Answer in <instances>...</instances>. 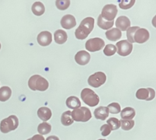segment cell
<instances>
[{
	"mask_svg": "<svg viewBox=\"0 0 156 140\" xmlns=\"http://www.w3.org/2000/svg\"><path fill=\"white\" fill-rule=\"evenodd\" d=\"M94 19L91 17H88L82 20L79 27L76 30L75 35L79 40H84L88 36L94 28Z\"/></svg>",
	"mask_w": 156,
	"mask_h": 140,
	"instance_id": "cell-1",
	"label": "cell"
},
{
	"mask_svg": "<svg viewBox=\"0 0 156 140\" xmlns=\"http://www.w3.org/2000/svg\"><path fill=\"white\" fill-rule=\"evenodd\" d=\"M28 86L32 91H44L47 90L49 83L47 79L39 75H34L30 78L28 81Z\"/></svg>",
	"mask_w": 156,
	"mask_h": 140,
	"instance_id": "cell-2",
	"label": "cell"
},
{
	"mask_svg": "<svg viewBox=\"0 0 156 140\" xmlns=\"http://www.w3.org/2000/svg\"><path fill=\"white\" fill-rule=\"evenodd\" d=\"M18 126V119L16 116L11 115L7 118L2 120L0 123V130L2 133L8 132L16 129Z\"/></svg>",
	"mask_w": 156,
	"mask_h": 140,
	"instance_id": "cell-3",
	"label": "cell"
},
{
	"mask_svg": "<svg viewBox=\"0 0 156 140\" xmlns=\"http://www.w3.org/2000/svg\"><path fill=\"white\" fill-rule=\"evenodd\" d=\"M81 97L84 103L90 107H94L98 105L100 101L98 95L90 88H84L81 93Z\"/></svg>",
	"mask_w": 156,
	"mask_h": 140,
	"instance_id": "cell-4",
	"label": "cell"
},
{
	"mask_svg": "<svg viewBox=\"0 0 156 140\" xmlns=\"http://www.w3.org/2000/svg\"><path fill=\"white\" fill-rule=\"evenodd\" d=\"M72 117L75 121L85 123L91 118V113L88 107H81L72 111Z\"/></svg>",
	"mask_w": 156,
	"mask_h": 140,
	"instance_id": "cell-5",
	"label": "cell"
},
{
	"mask_svg": "<svg viewBox=\"0 0 156 140\" xmlns=\"http://www.w3.org/2000/svg\"><path fill=\"white\" fill-rule=\"evenodd\" d=\"M106 75L102 72H98L89 76L88 79V82L89 85L93 88H99L106 82Z\"/></svg>",
	"mask_w": 156,
	"mask_h": 140,
	"instance_id": "cell-6",
	"label": "cell"
},
{
	"mask_svg": "<svg viewBox=\"0 0 156 140\" xmlns=\"http://www.w3.org/2000/svg\"><path fill=\"white\" fill-rule=\"evenodd\" d=\"M105 42L98 37L91 38L85 43V48L90 52H96L102 50L105 47Z\"/></svg>",
	"mask_w": 156,
	"mask_h": 140,
	"instance_id": "cell-7",
	"label": "cell"
},
{
	"mask_svg": "<svg viewBox=\"0 0 156 140\" xmlns=\"http://www.w3.org/2000/svg\"><path fill=\"white\" fill-rule=\"evenodd\" d=\"M101 16L108 21H113L117 15V8L115 5L108 4L102 9Z\"/></svg>",
	"mask_w": 156,
	"mask_h": 140,
	"instance_id": "cell-8",
	"label": "cell"
},
{
	"mask_svg": "<svg viewBox=\"0 0 156 140\" xmlns=\"http://www.w3.org/2000/svg\"><path fill=\"white\" fill-rule=\"evenodd\" d=\"M117 51L120 56H126L131 53L133 50V44L126 40H120L117 43Z\"/></svg>",
	"mask_w": 156,
	"mask_h": 140,
	"instance_id": "cell-9",
	"label": "cell"
},
{
	"mask_svg": "<svg viewBox=\"0 0 156 140\" xmlns=\"http://www.w3.org/2000/svg\"><path fill=\"white\" fill-rule=\"evenodd\" d=\"M136 96L140 100H152L155 97V90L151 88H140L136 91Z\"/></svg>",
	"mask_w": 156,
	"mask_h": 140,
	"instance_id": "cell-10",
	"label": "cell"
},
{
	"mask_svg": "<svg viewBox=\"0 0 156 140\" xmlns=\"http://www.w3.org/2000/svg\"><path fill=\"white\" fill-rule=\"evenodd\" d=\"M149 39V32L145 28H140L134 34V41L138 44H143Z\"/></svg>",
	"mask_w": 156,
	"mask_h": 140,
	"instance_id": "cell-11",
	"label": "cell"
},
{
	"mask_svg": "<svg viewBox=\"0 0 156 140\" xmlns=\"http://www.w3.org/2000/svg\"><path fill=\"white\" fill-rule=\"evenodd\" d=\"M90 59H91V55L85 50L79 51L75 56V60L80 65H87L89 62Z\"/></svg>",
	"mask_w": 156,
	"mask_h": 140,
	"instance_id": "cell-12",
	"label": "cell"
},
{
	"mask_svg": "<svg viewBox=\"0 0 156 140\" xmlns=\"http://www.w3.org/2000/svg\"><path fill=\"white\" fill-rule=\"evenodd\" d=\"M61 26L66 30L73 28L76 25V18L72 15H66L62 18L60 21Z\"/></svg>",
	"mask_w": 156,
	"mask_h": 140,
	"instance_id": "cell-13",
	"label": "cell"
},
{
	"mask_svg": "<svg viewBox=\"0 0 156 140\" xmlns=\"http://www.w3.org/2000/svg\"><path fill=\"white\" fill-rule=\"evenodd\" d=\"M37 42L42 47H47L49 46L52 42V34L49 31H42L38 34Z\"/></svg>",
	"mask_w": 156,
	"mask_h": 140,
	"instance_id": "cell-14",
	"label": "cell"
},
{
	"mask_svg": "<svg viewBox=\"0 0 156 140\" xmlns=\"http://www.w3.org/2000/svg\"><path fill=\"white\" fill-rule=\"evenodd\" d=\"M115 25L120 31H125L130 27V21L126 16H120L116 21Z\"/></svg>",
	"mask_w": 156,
	"mask_h": 140,
	"instance_id": "cell-15",
	"label": "cell"
},
{
	"mask_svg": "<svg viewBox=\"0 0 156 140\" xmlns=\"http://www.w3.org/2000/svg\"><path fill=\"white\" fill-rule=\"evenodd\" d=\"M94 117L98 120H105L109 116V110L107 107H99L94 111Z\"/></svg>",
	"mask_w": 156,
	"mask_h": 140,
	"instance_id": "cell-16",
	"label": "cell"
},
{
	"mask_svg": "<svg viewBox=\"0 0 156 140\" xmlns=\"http://www.w3.org/2000/svg\"><path fill=\"white\" fill-rule=\"evenodd\" d=\"M105 35H106V37L109 40L117 41L120 39V37H122V33L119 29L112 28L111 30H107L106 33H105Z\"/></svg>",
	"mask_w": 156,
	"mask_h": 140,
	"instance_id": "cell-17",
	"label": "cell"
},
{
	"mask_svg": "<svg viewBox=\"0 0 156 140\" xmlns=\"http://www.w3.org/2000/svg\"><path fill=\"white\" fill-rule=\"evenodd\" d=\"M37 116L41 120L46 122L50 120L52 117V112L50 108L47 107H42L37 110Z\"/></svg>",
	"mask_w": 156,
	"mask_h": 140,
	"instance_id": "cell-18",
	"label": "cell"
},
{
	"mask_svg": "<svg viewBox=\"0 0 156 140\" xmlns=\"http://www.w3.org/2000/svg\"><path fill=\"white\" fill-rule=\"evenodd\" d=\"M67 38V33L65 30H57L55 31L54 33V40L56 44H62L66 42Z\"/></svg>",
	"mask_w": 156,
	"mask_h": 140,
	"instance_id": "cell-19",
	"label": "cell"
},
{
	"mask_svg": "<svg viewBox=\"0 0 156 140\" xmlns=\"http://www.w3.org/2000/svg\"><path fill=\"white\" fill-rule=\"evenodd\" d=\"M135 115L136 111L132 107H125L123 110H121V112H120L122 120H131L133 119Z\"/></svg>",
	"mask_w": 156,
	"mask_h": 140,
	"instance_id": "cell-20",
	"label": "cell"
},
{
	"mask_svg": "<svg viewBox=\"0 0 156 140\" xmlns=\"http://www.w3.org/2000/svg\"><path fill=\"white\" fill-rule=\"evenodd\" d=\"M66 106L70 109H77V108L81 107V102L80 100L76 96H71L66 99Z\"/></svg>",
	"mask_w": 156,
	"mask_h": 140,
	"instance_id": "cell-21",
	"label": "cell"
},
{
	"mask_svg": "<svg viewBox=\"0 0 156 140\" xmlns=\"http://www.w3.org/2000/svg\"><path fill=\"white\" fill-rule=\"evenodd\" d=\"M61 123L63 126H68L74 123L73 117H72V112L70 110L66 111L61 116Z\"/></svg>",
	"mask_w": 156,
	"mask_h": 140,
	"instance_id": "cell-22",
	"label": "cell"
},
{
	"mask_svg": "<svg viewBox=\"0 0 156 140\" xmlns=\"http://www.w3.org/2000/svg\"><path fill=\"white\" fill-rule=\"evenodd\" d=\"M98 25L99 27H101L103 30H109L110 28L113 27L114 25V21H108L105 20L101 15H100L98 18Z\"/></svg>",
	"mask_w": 156,
	"mask_h": 140,
	"instance_id": "cell-23",
	"label": "cell"
},
{
	"mask_svg": "<svg viewBox=\"0 0 156 140\" xmlns=\"http://www.w3.org/2000/svg\"><path fill=\"white\" fill-rule=\"evenodd\" d=\"M32 12L34 14L37 16H41L45 12V7H44V4L41 2H36L33 4L31 7Z\"/></svg>",
	"mask_w": 156,
	"mask_h": 140,
	"instance_id": "cell-24",
	"label": "cell"
},
{
	"mask_svg": "<svg viewBox=\"0 0 156 140\" xmlns=\"http://www.w3.org/2000/svg\"><path fill=\"white\" fill-rule=\"evenodd\" d=\"M11 95H12V90L9 87L3 86L0 88V101H6L10 98Z\"/></svg>",
	"mask_w": 156,
	"mask_h": 140,
	"instance_id": "cell-25",
	"label": "cell"
},
{
	"mask_svg": "<svg viewBox=\"0 0 156 140\" xmlns=\"http://www.w3.org/2000/svg\"><path fill=\"white\" fill-rule=\"evenodd\" d=\"M37 131L40 135H47V134L50 133L51 131V125L47 122H44V123L39 124L37 127Z\"/></svg>",
	"mask_w": 156,
	"mask_h": 140,
	"instance_id": "cell-26",
	"label": "cell"
},
{
	"mask_svg": "<svg viewBox=\"0 0 156 140\" xmlns=\"http://www.w3.org/2000/svg\"><path fill=\"white\" fill-rule=\"evenodd\" d=\"M120 126H121L122 129L123 130H130L131 129H133V127L135 125V121L133 120H120Z\"/></svg>",
	"mask_w": 156,
	"mask_h": 140,
	"instance_id": "cell-27",
	"label": "cell"
},
{
	"mask_svg": "<svg viewBox=\"0 0 156 140\" xmlns=\"http://www.w3.org/2000/svg\"><path fill=\"white\" fill-rule=\"evenodd\" d=\"M107 124L109 125L111 130H117L120 127V120L117 118H114V117L108 119V121H107Z\"/></svg>",
	"mask_w": 156,
	"mask_h": 140,
	"instance_id": "cell-28",
	"label": "cell"
},
{
	"mask_svg": "<svg viewBox=\"0 0 156 140\" xmlns=\"http://www.w3.org/2000/svg\"><path fill=\"white\" fill-rule=\"evenodd\" d=\"M140 27H130L129 28H128V30H126V36H127V40L130 44H133V43H135L134 41V34L136 32L137 30H139Z\"/></svg>",
	"mask_w": 156,
	"mask_h": 140,
	"instance_id": "cell-29",
	"label": "cell"
},
{
	"mask_svg": "<svg viewBox=\"0 0 156 140\" xmlns=\"http://www.w3.org/2000/svg\"><path fill=\"white\" fill-rule=\"evenodd\" d=\"M107 107L108 108L109 113H111L112 114H117L119 113H120V111H121L120 105L118 103H116V102L110 103Z\"/></svg>",
	"mask_w": 156,
	"mask_h": 140,
	"instance_id": "cell-30",
	"label": "cell"
},
{
	"mask_svg": "<svg viewBox=\"0 0 156 140\" xmlns=\"http://www.w3.org/2000/svg\"><path fill=\"white\" fill-rule=\"evenodd\" d=\"M116 52H117V47L114 44H108L104 49V53L108 56H113L115 54Z\"/></svg>",
	"mask_w": 156,
	"mask_h": 140,
	"instance_id": "cell-31",
	"label": "cell"
},
{
	"mask_svg": "<svg viewBox=\"0 0 156 140\" xmlns=\"http://www.w3.org/2000/svg\"><path fill=\"white\" fill-rule=\"evenodd\" d=\"M70 5L69 0H56V5L58 9L61 11H64L69 8Z\"/></svg>",
	"mask_w": 156,
	"mask_h": 140,
	"instance_id": "cell-32",
	"label": "cell"
},
{
	"mask_svg": "<svg viewBox=\"0 0 156 140\" xmlns=\"http://www.w3.org/2000/svg\"><path fill=\"white\" fill-rule=\"evenodd\" d=\"M134 4H135V1L134 0H123V1L120 2L119 5H120V9H129Z\"/></svg>",
	"mask_w": 156,
	"mask_h": 140,
	"instance_id": "cell-33",
	"label": "cell"
},
{
	"mask_svg": "<svg viewBox=\"0 0 156 140\" xmlns=\"http://www.w3.org/2000/svg\"><path fill=\"white\" fill-rule=\"evenodd\" d=\"M101 135H103V136H108V135L111 134V129L109 126V125L104 124L102 125V126L101 127Z\"/></svg>",
	"mask_w": 156,
	"mask_h": 140,
	"instance_id": "cell-34",
	"label": "cell"
},
{
	"mask_svg": "<svg viewBox=\"0 0 156 140\" xmlns=\"http://www.w3.org/2000/svg\"><path fill=\"white\" fill-rule=\"evenodd\" d=\"M31 138V140H45V138H44V136L40 135V134H38V135H34L32 138Z\"/></svg>",
	"mask_w": 156,
	"mask_h": 140,
	"instance_id": "cell-35",
	"label": "cell"
},
{
	"mask_svg": "<svg viewBox=\"0 0 156 140\" xmlns=\"http://www.w3.org/2000/svg\"><path fill=\"white\" fill-rule=\"evenodd\" d=\"M46 140H59V138L56 135H50V136L47 137Z\"/></svg>",
	"mask_w": 156,
	"mask_h": 140,
	"instance_id": "cell-36",
	"label": "cell"
},
{
	"mask_svg": "<svg viewBox=\"0 0 156 140\" xmlns=\"http://www.w3.org/2000/svg\"><path fill=\"white\" fill-rule=\"evenodd\" d=\"M152 24L154 27H156V15L152 18Z\"/></svg>",
	"mask_w": 156,
	"mask_h": 140,
	"instance_id": "cell-37",
	"label": "cell"
},
{
	"mask_svg": "<svg viewBox=\"0 0 156 140\" xmlns=\"http://www.w3.org/2000/svg\"><path fill=\"white\" fill-rule=\"evenodd\" d=\"M27 140H31V138H28V139H27Z\"/></svg>",
	"mask_w": 156,
	"mask_h": 140,
	"instance_id": "cell-38",
	"label": "cell"
},
{
	"mask_svg": "<svg viewBox=\"0 0 156 140\" xmlns=\"http://www.w3.org/2000/svg\"><path fill=\"white\" fill-rule=\"evenodd\" d=\"M0 49H1V44H0Z\"/></svg>",
	"mask_w": 156,
	"mask_h": 140,
	"instance_id": "cell-39",
	"label": "cell"
},
{
	"mask_svg": "<svg viewBox=\"0 0 156 140\" xmlns=\"http://www.w3.org/2000/svg\"><path fill=\"white\" fill-rule=\"evenodd\" d=\"M98 140H106V139H98Z\"/></svg>",
	"mask_w": 156,
	"mask_h": 140,
	"instance_id": "cell-40",
	"label": "cell"
}]
</instances>
